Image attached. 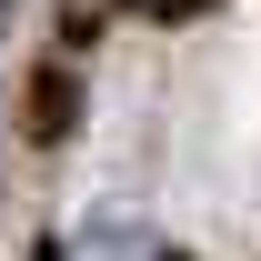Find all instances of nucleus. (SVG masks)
<instances>
[{
	"mask_svg": "<svg viewBox=\"0 0 261 261\" xmlns=\"http://www.w3.org/2000/svg\"><path fill=\"white\" fill-rule=\"evenodd\" d=\"M70 261H171L151 231H130V221H100V231H81L70 241Z\"/></svg>",
	"mask_w": 261,
	"mask_h": 261,
	"instance_id": "obj_1",
	"label": "nucleus"
},
{
	"mask_svg": "<svg viewBox=\"0 0 261 261\" xmlns=\"http://www.w3.org/2000/svg\"><path fill=\"white\" fill-rule=\"evenodd\" d=\"M70 111H81V100H70V81H61V70H50V81H40V100H31V130H40V141H50V130H61Z\"/></svg>",
	"mask_w": 261,
	"mask_h": 261,
	"instance_id": "obj_2",
	"label": "nucleus"
}]
</instances>
